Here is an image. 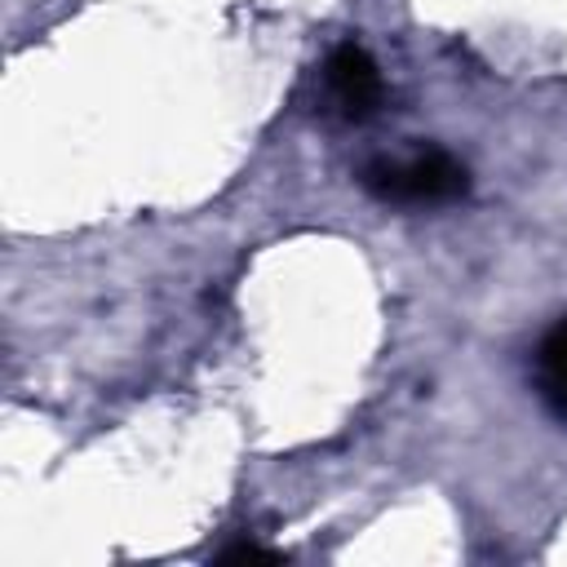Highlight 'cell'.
Returning <instances> with one entry per match:
<instances>
[{"instance_id": "2", "label": "cell", "mask_w": 567, "mask_h": 567, "mask_svg": "<svg viewBox=\"0 0 567 567\" xmlns=\"http://www.w3.org/2000/svg\"><path fill=\"white\" fill-rule=\"evenodd\" d=\"M323 75H328L332 102H337L350 120H363V115L377 111V102H381V71H377V62H372L359 44H341V49L328 58Z\"/></svg>"}, {"instance_id": "1", "label": "cell", "mask_w": 567, "mask_h": 567, "mask_svg": "<svg viewBox=\"0 0 567 567\" xmlns=\"http://www.w3.org/2000/svg\"><path fill=\"white\" fill-rule=\"evenodd\" d=\"M368 190L394 204H443L465 195V168L443 155V151H425L412 159H394V164H372L363 173Z\"/></svg>"}, {"instance_id": "3", "label": "cell", "mask_w": 567, "mask_h": 567, "mask_svg": "<svg viewBox=\"0 0 567 567\" xmlns=\"http://www.w3.org/2000/svg\"><path fill=\"white\" fill-rule=\"evenodd\" d=\"M540 385L567 412V323H558L540 346Z\"/></svg>"}, {"instance_id": "4", "label": "cell", "mask_w": 567, "mask_h": 567, "mask_svg": "<svg viewBox=\"0 0 567 567\" xmlns=\"http://www.w3.org/2000/svg\"><path fill=\"white\" fill-rule=\"evenodd\" d=\"M221 558H230V563H244V558H279L275 549H261V545H235V549H226Z\"/></svg>"}]
</instances>
